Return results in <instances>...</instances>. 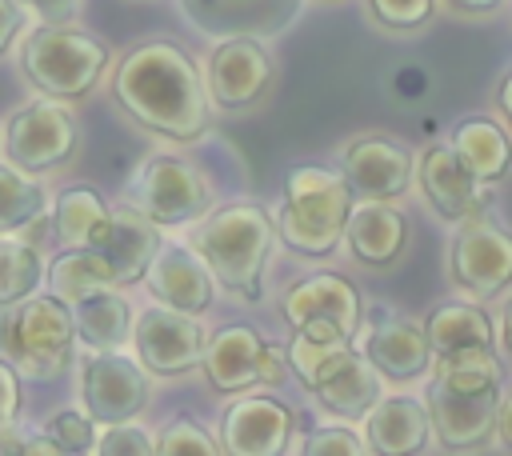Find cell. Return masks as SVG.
<instances>
[{"label":"cell","mask_w":512,"mask_h":456,"mask_svg":"<svg viewBox=\"0 0 512 456\" xmlns=\"http://www.w3.org/2000/svg\"><path fill=\"white\" fill-rule=\"evenodd\" d=\"M496 112L504 116V128L512 132V68L500 76V84H496Z\"/></svg>","instance_id":"ee69618b"},{"label":"cell","mask_w":512,"mask_h":456,"mask_svg":"<svg viewBox=\"0 0 512 456\" xmlns=\"http://www.w3.org/2000/svg\"><path fill=\"white\" fill-rule=\"evenodd\" d=\"M448 144L480 184H496L512 168V132L492 116H464L448 128Z\"/></svg>","instance_id":"d4e9b609"},{"label":"cell","mask_w":512,"mask_h":456,"mask_svg":"<svg viewBox=\"0 0 512 456\" xmlns=\"http://www.w3.org/2000/svg\"><path fill=\"white\" fill-rule=\"evenodd\" d=\"M360 352L368 364L380 372V380L408 384L416 376L432 372V340L424 332V320L416 324L412 316H400L384 304H372V312L360 324Z\"/></svg>","instance_id":"5bb4252c"},{"label":"cell","mask_w":512,"mask_h":456,"mask_svg":"<svg viewBox=\"0 0 512 456\" xmlns=\"http://www.w3.org/2000/svg\"><path fill=\"white\" fill-rule=\"evenodd\" d=\"M160 244H164V240H160V224H152V220H148L136 204H128V200L112 208L108 224H104L100 236L92 240V248L112 264L120 288L144 280V272H148V264H152V256H156Z\"/></svg>","instance_id":"7402d4cb"},{"label":"cell","mask_w":512,"mask_h":456,"mask_svg":"<svg viewBox=\"0 0 512 456\" xmlns=\"http://www.w3.org/2000/svg\"><path fill=\"white\" fill-rule=\"evenodd\" d=\"M416 184L424 204L444 220V224H468L488 212L492 184H480L468 164L456 156L452 144H428L416 160Z\"/></svg>","instance_id":"2e32d148"},{"label":"cell","mask_w":512,"mask_h":456,"mask_svg":"<svg viewBox=\"0 0 512 456\" xmlns=\"http://www.w3.org/2000/svg\"><path fill=\"white\" fill-rule=\"evenodd\" d=\"M280 316L288 320V328L308 320V316H328L348 336H356L364 324V296L348 276L312 272V276H300L296 284H288L280 292Z\"/></svg>","instance_id":"44dd1931"},{"label":"cell","mask_w":512,"mask_h":456,"mask_svg":"<svg viewBox=\"0 0 512 456\" xmlns=\"http://www.w3.org/2000/svg\"><path fill=\"white\" fill-rule=\"evenodd\" d=\"M500 344H504V356L512 364V300L504 304V316H500Z\"/></svg>","instance_id":"bcb514c9"},{"label":"cell","mask_w":512,"mask_h":456,"mask_svg":"<svg viewBox=\"0 0 512 456\" xmlns=\"http://www.w3.org/2000/svg\"><path fill=\"white\" fill-rule=\"evenodd\" d=\"M40 280H44L40 252L28 240H20L16 232L0 236V308L32 296L40 288Z\"/></svg>","instance_id":"d6a6232c"},{"label":"cell","mask_w":512,"mask_h":456,"mask_svg":"<svg viewBox=\"0 0 512 456\" xmlns=\"http://www.w3.org/2000/svg\"><path fill=\"white\" fill-rule=\"evenodd\" d=\"M380 372L368 364V356L356 348L332 376H324L308 396L328 412V416H336V420H364L368 416V408L380 400Z\"/></svg>","instance_id":"4316f807"},{"label":"cell","mask_w":512,"mask_h":456,"mask_svg":"<svg viewBox=\"0 0 512 456\" xmlns=\"http://www.w3.org/2000/svg\"><path fill=\"white\" fill-rule=\"evenodd\" d=\"M448 280L468 300H500L512 288V232L488 216L460 224L448 244Z\"/></svg>","instance_id":"30bf717a"},{"label":"cell","mask_w":512,"mask_h":456,"mask_svg":"<svg viewBox=\"0 0 512 456\" xmlns=\"http://www.w3.org/2000/svg\"><path fill=\"white\" fill-rule=\"evenodd\" d=\"M116 108L168 144H196L212 128V100L192 52L168 36L132 44L112 68Z\"/></svg>","instance_id":"6da1fadb"},{"label":"cell","mask_w":512,"mask_h":456,"mask_svg":"<svg viewBox=\"0 0 512 456\" xmlns=\"http://www.w3.org/2000/svg\"><path fill=\"white\" fill-rule=\"evenodd\" d=\"M44 280H48V292H56L60 300L76 304L80 296H88V292H96V288H112V284H116V272H112V264H108L96 248H64V252L48 264ZM116 288H120V284H116Z\"/></svg>","instance_id":"f546056e"},{"label":"cell","mask_w":512,"mask_h":456,"mask_svg":"<svg viewBox=\"0 0 512 456\" xmlns=\"http://www.w3.org/2000/svg\"><path fill=\"white\" fill-rule=\"evenodd\" d=\"M288 372L296 376V384L304 392H312L324 376H332L356 348L352 336L328 320V316H308L300 324H292V340H288Z\"/></svg>","instance_id":"cb8c5ba5"},{"label":"cell","mask_w":512,"mask_h":456,"mask_svg":"<svg viewBox=\"0 0 512 456\" xmlns=\"http://www.w3.org/2000/svg\"><path fill=\"white\" fill-rule=\"evenodd\" d=\"M152 384L148 368L120 348L112 352H88L80 360V404L96 424H120L136 420L148 408Z\"/></svg>","instance_id":"4fadbf2b"},{"label":"cell","mask_w":512,"mask_h":456,"mask_svg":"<svg viewBox=\"0 0 512 456\" xmlns=\"http://www.w3.org/2000/svg\"><path fill=\"white\" fill-rule=\"evenodd\" d=\"M336 168L360 200H400L412 188L416 156L392 132H360L340 144Z\"/></svg>","instance_id":"7c38bea8"},{"label":"cell","mask_w":512,"mask_h":456,"mask_svg":"<svg viewBox=\"0 0 512 456\" xmlns=\"http://www.w3.org/2000/svg\"><path fill=\"white\" fill-rule=\"evenodd\" d=\"M208 100L224 116L256 112L276 88V56L264 36H220L204 64Z\"/></svg>","instance_id":"9c48e42d"},{"label":"cell","mask_w":512,"mask_h":456,"mask_svg":"<svg viewBox=\"0 0 512 456\" xmlns=\"http://www.w3.org/2000/svg\"><path fill=\"white\" fill-rule=\"evenodd\" d=\"M456 20H488L504 8V0H440Z\"/></svg>","instance_id":"b9f144b4"},{"label":"cell","mask_w":512,"mask_h":456,"mask_svg":"<svg viewBox=\"0 0 512 456\" xmlns=\"http://www.w3.org/2000/svg\"><path fill=\"white\" fill-rule=\"evenodd\" d=\"M188 248L200 252V260L212 268L216 284L232 292L244 304H260L264 296V272L272 260L276 216L256 200H228L212 204L200 220L188 224Z\"/></svg>","instance_id":"7a4b0ae2"},{"label":"cell","mask_w":512,"mask_h":456,"mask_svg":"<svg viewBox=\"0 0 512 456\" xmlns=\"http://www.w3.org/2000/svg\"><path fill=\"white\" fill-rule=\"evenodd\" d=\"M72 320H76V340L88 352H112L132 340L136 312H132L128 296L112 284V288H96V292L80 296L72 304Z\"/></svg>","instance_id":"484cf974"},{"label":"cell","mask_w":512,"mask_h":456,"mask_svg":"<svg viewBox=\"0 0 512 456\" xmlns=\"http://www.w3.org/2000/svg\"><path fill=\"white\" fill-rule=\"evenodd\" d=\"M124 200L136 204L160 228H188L212 208V184L192 160L176 152H152L132 172Z\"/></svg>","instance_id":"52a82bcc"},{"label":"cell","mask_w":512,"mask_h":456,"mask_svg":"<svg viewBox=\"0 0 512 456\" xmlns=\"http://www.w3.org/2000/svg\"><path fill=\"white\" fill-rule=\"evenodd\" d=\"M112 48L88 28L76 24H40L20 44L24 80L52 100H84L108 72Z\"/></svg>","instance_id":"277c9868"},{"label":"cell","mask_w":512,"mask_h":456,"mask_svg":"<svg viewBox=\"0 0 512 456\" xmlns=\"http://www.w3.org/2000/svg\"><path fill=\"white\" fill-rule=\"evenodd\" d=\"M28 16H36L40 24H72L80 16L84 0H20Z\"/></svg>","instance_id":"ab89813d"},{"label":"cell","mask_w":512,"mask_h":456,"mask_svg":"<svg viewBox=\"0 0 512 456\" xmlns=\"http://www.w3.org/2000/svg\"><path fill=\"white\" fill-rule=\"evenodd\" d=\"M224 444L192 416H172L156 432V456H220Z\"/></svg>","instance_id":"836d02e7"},{"label":"cell","mask_w":512,"mask_h":456,"mask_svg":"<svg viewBox=\"0 0 512 456\" xmlns=\"http://www.w3.org/2000/svg\"><path fill=\"white\" fill-rule=\"evenodd\" d=\"M24 4L20 0H0V56L16 44V36L24 32Z\"/></svg>","instance_id":"60d3db41"},{"label":"cell","mask_w":512,"mask_h":456,"mask_svg":"<svg viewBox=\"0 0 512 456\" xmlns=\"http://www.w3.org/2000/svg\"><path fill=\"white\" fill-rule=\"evenodd\" d=\"M76 320L72 304L56 292H32L0 308V352L16 364L20 376L52 380L76 356Z\"/></svg>","instance_id":"5b68a950"},{"label":"cell","mask_w":512,"mask_h":456,"mask_svg":"<svg viewBox=\"0 0 512 456\" xmlns=\"http://www.w3.org/2000/svg\"><path fill=\"white\" fill-rule=\"evenodd\" d=\"M108 216H112V208L96 188H88V184L64 188L52 204V236L64 248H92V240L100 236Z\"/></svg>","instance_id":"f1b7e54d"},{"label":"cell","mask_w":512,"mask_h":456,"mask_svg":"<svg viewBox=\"0 0 512 456\" xmlns=\"http://www.w3.org/2000/svg\"><path fill=\"white\" fill-rule=\"evenodd\" d=\"M352 188L340 172L320 164H296L284 176V196L276 212V236L292 256L328 260L344 244Z\"/></svg>","instance_id":"3957f363"},{"label":"cell","mask_w":512,"mask_h":456,"mask_svg":"<svg viewBox=\"0 0 512 456\" xmlns=\"http://www.w3.org/2000/svg\"><path fill=\"white\" fill-rule=\"evenodd\" d=\"M48 212V192L32 180V172L0 160V236L32 228Z\"/></svg>","instance_id":"4dcf8cb0"},{"label":"cell","mask_w":512,"mask_h":456,"mask_svg":"<svg viewBox=\"0 0 512 456\" xmlns=\"http://www.w3.org/2000/svg\"><path fill=\"white\" fill-rule=\"evenodd\" d=\"M4 160L44 176L64 168L76 148H80V120L68 108V100H52V96H36L20 108H12V116L4 120Z\"/></svg>","instance_id":"ba28073f"},{"label":"cell","mask_w":512,"mask_h":456,"mask_svg":"<svg viewBox=\"0 0 512 456\" xmlns=\"http://www.w3.org/2000/svg\"><path fill=\"white\" fill-rule=\"evenodd\" d=\"M432 436L444 452H476L496 436L500 388H452L428 376L424 388Z\"/></svg>","instance_id":"9a60e30c"},{"label":"cell","mask_w":512,"mask_h":456,"mask_svg":"<svg viewBox=\"0 0 512 456\" xmlns=\"http://www.w3.org/2000/svg\"><path fill=\"white\" fill-rule=\"evenodd\" d=\"M200 372H204L208 388L220 396L276 388L288 376V352L276 340H268L260 328L232 320V324H220L216 332H208Z\"/></svg>","instance_id":"8992f818"},{"label":"cell","mask_w":512,"mask_h":456,"mask_svg":"<svg viewBox=\"0 0 512 456\" xmlns=\"http://www.w3.org/2000/svg\"><path fill=\"white\" fill-rule=\"evenodd\" d=\"M360 424H364L360 432L368 440V452L376 456H416L432 440L428 404L424 396H408V392L380 396Z\"/></svg>","instance_id":"603a6c76"},{"label":"cell","mask_w":512,"mask_h":456,"mask_svg":"<svg viewBox=\"0 0 512 456\" xmlns=\"http://www.w3.org/2000/svg\"><path fill=\"white\" fill-rule=\"evenodd\" d=\"M364 8H368V20L380 32L412 36V32H420V28L432 24L440 0H364Z\"/></svg>","instance_id":"e575fe53"},{"label":"cell","mask_w":512,"mask_h":456,"mask_svg":"<svg viewBox=\"0 0 512 456\" xmlns=\"http://www.w3.org/2000/svg\"><path fill=\"white\" fill-rule=\"evenodd\" d=\"M344 248L360 268L388 272L408 252V216L396 208V200H360L348 212Z\"/></svg>","instance_id":"d6986e66"},{"label":"cell","mask_w":512,"mask_h":456,"mask_svg":"<svg viewBox=\"0 0 512 456\" xmlns=\"http://www.w3.org/2000/svg\"><path fill=\"white\" fill-rule=\"evenodd\" d=\"M432 376L452 388H500L504 364L496 348H456L432 356Z\"/></svg>","instance_id":"1f68e13d"},{"label":"cell","mask_w":512,"mask_h":456,"mask_svg":"<svg viewBox=\"0 0 512 456\" xmlns=\"http://www.w3.org/2000/svg\"><path fill=\"white\" fill-rule=\"evenodd\" d=\"M20 416H24V388H20V372H16V364L0 352V440L16 432Z\"/></svg>","instance_id":"f35d334b"},{"label":"cell","mask_w":512,"mask_h":456,"mask_svg":"<svg viewBox=\"0 0 512 456\" xmlns=\"http://www.w3.org/2000/svg\"><path fill=\"white\" fill-rule=\"evenodd\" d=\"M132 348H136V360L148 368V376L172 380V376H188L200 368L204 348H208V332H204L200 316L156 304V308L136 312Z\"/></svg>","instance_id":"8fae6325"},{"label":"cell","mask_w":512,"mask_h":456,"mask_svg":"<svg viewBox=\"0 0 512 456\" xmlns=\"http://www.w3.org/2000/svg\"><path fill=\"white\" fill-rule=\"evenodd\" d=\"M428 88V76L420 72V68H404L400 76H396V92L400 96H420Z\"/></svg>","instance_id":"f6af8a7d"},{"label":"cell","mask_w":512,"mask_h":456,"mask_svg":"<svg viewBox=\"0 0 512 456\" xmlns=\"http://www.w3.org/2000/svg\"><path fill=\"white\" fill-rule=\"evenodd\" d=\"M180 8L188 12V20L204 32V36H276L284 32L304 0H180Z\"/></svg>","instance_id":"ffe728a7"},{"label":"cell","mask_w":512,"mask_h":456,"mask_svg":"<svg viewBox=\"0 0 512 456\" xmlns=\"http://www.w3.org/2000/svg\"><path fill=\"white\" fill-rule=\"evenodd\" d=\"M52 444H56V452L60 456H84V452H96V420L88 416V412H80V408H60L56 416H48L44 420V428H40Z\"/></svg>","instance_id":"d590c367"},{"label":"cell","mask_w":512,"mask_h":456,"mask_svg":"<svg viewBox=\"0 0 512 456\" xmlns=\"http://www.w3.org/2000/svg\"><path fill=\"white\" fill-rule=\"evenodd\" d=\"M96 452L100 456H152L156 452V436L148 428H140L136 420L104 424V432L96 436Z\"/></svg>","instance_id":"74e56055"},{"label":"cell","mask_w":512,"mask_h":456,"mask_svg":"<svg viewBox=\"0 0 512 456\" xmlns=\"http://www.w3.org/2000/svg\"><path fill=\"white\" fill-rule=\"evenodd\" d=\"M292 436V408L268 392H240L220 416V444L228 456H284Z\"/></svg>","instance_id":"e0dca14e"},{"label":"cell","mask_w":512,"mask_h":456,"mask_svg":"<svg viewBox=\"0 0 512 456\" xmlns=\"http://www.w3.org/2000/svg\"><path fill=\"white\" fill-rule=\"evenodd\" d=\"M496 440L504 452H512V388L500 392V404H496Z\"/></svg>","instance_id":"7bdbcfd3"},{"label":"cell","mask_w":512,"mask_h":456,"mask_svg":"<svg viewBox=\"0 0 512 456\" xmlns=\"http://www.w3.org/2000/svg\"><path fill=\"white\" fill-rule=\"evenodd\" d=\"M424 332L432 340V352H456V348H492L496 324L480 300H452L436 304L424 316Z\"/></svg>","instance_id":"83f0119b"},{"label":"cell","mask_w":512,"mask_h":456,"mask_svg":"<svg viewBox=\"0 0 512 456\" xmlns=\"http://www.w3.org/2000/svg\"><path fill=\"white\" fill-rule=\"evenodd\" d=\"M364 452H368V440L348 420L344 424H320L300 444V456H364Z\"/></svg>","instance_id":"8d00e7d4"},{"label":"cell","mask_w":512,"mask_h":456,"mask_svg":"<svg viewBox=\"0 0 512 456\" xmlns=\"http://www.w3.org/2000/svg\"><path fill=\"white\" fill-rule=\"evenodd\" d=\"M144 288L156 304H168L192 316L208 312L216 300V276L200 260V252L188 244H160L144 272Z\"/></svg>","instance_id":"ac0fdd59"}]
</instances>
